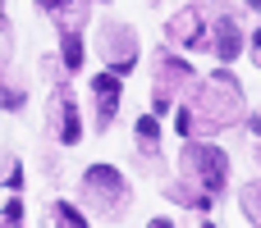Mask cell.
<instances>
[{
	"mask_svg": "<svg viewBox=\"0 0 261 228\" xmlns=\"http://www.w3.org/2000/svg\"><path fill=\"white\" fill-rule=\"evenodd\" d=\"M165 197H170L174 206H188V210H197V215H206V210L216 206V201H206V197H202L197 187H188L184 178H179V183H170V187H165Z\"/></svg>",
	"mask_w": 261,
	"mask_h": 228,
	"instance_id": "obj_12",
	"label": "cell"
},
{
	"mask_svg": "<svg viewBox=\"0 0 261 228\" xmlns=\"http://www.w3.org/2000/svg\"><path fill=\"white\" fill-rule=\"evenodd\" d=\"M197 87V73H193V64L188 59H179L174 50H156V59H151V110L161 114V110H170L179 96H188Z\"/></svg>",
	"mask_w": 261,
	"mask_h": 228,
	"instance_id": "obj_4",
	"label": "cell"
},
{
	"mask_svg": "<svg viewBox=\"0 0 261 228\" xmlns=\"http://www.w3.org/2000/svg\"><path fill=\"white\" fill-rule=\"evenodd\" d=\"M46 137L55 142V146H78V137H83V119H78V101L69 96V87L64 82H55V91H50V101H46Z\"/></svg>",
	"mask_w": 261,
	"mask_h": 228,
	"instance_id": "obj_6",
	"label": "cell"
},
{
	"mask_svg": "<svg viewBox=\"0 0 261 228\" xmlns=\"http://www.w3.org/2000/svg\"><path fill=\"white\" fill-rule=\"evenodd\" d=\"M248 119V96H243V82L234 73H211L206 82H197L188 91V101L179 105V137L184 142H206L234 123Z\"/></svg>",
	"mask_w": 261,
	"mask_h": 228,
	"instance_id": "obj_1",
	"label": "cell"
},
{
	"mask_svg": "<svg viewBox=\"0 0 261 228\" xmlns=\"http://www.w3.org/2000/svg\"><path fill=\"white\" fill-rule=\"evenodd\" d=\"M165 32H170V41H174V46H188V50H193V46H206V23H202L193 9H179V14L170 18V27H165Z\"/></svg>",
	"mask_w": 261,
	"mask_h": 228,
	"instance_id": "obj_11",
	"label": "cell"
},
{
	"mask_svg": "<svg viewBox=\"0 0 261 228\" xmlns=\"http://www.w3.org/2000/svg\"><path fill=\"white\" fill-rule=\"evenodd\" d=\"M9 59H14V27H9V18L0 14V78L9 73Z\"/></svg>",
	"mask_w": 261,
	"mask_h": 228,
	"instance_id": "obj_18",
	"label": "cell"
},
{
	"mask_svg": "<svg viewBox=\"0 0 261 228\" xmlns=\"http://www.w3.org/2000/svg\"><path fill=\"white\" fill-rule=\"evenodd\" d=\"M206 50H216L225 64L243 55V27H239V18H234V14H229V18L206 23Z\"/></svg>",
	"mask_w": 261,
	"mask_h": 228,
	"instance_id": "obj_8",
	"label": "cell"
},
{
	"mask_svg": "<svg viewBox=\"0 0 261 228\" xmlns=\"http://www.w3.org/2000/svg\"><path fill=\"white\" fill-rule=\"evenodd\" d=\"M78 197L87 210H96L101 219H119L128 206H133V192H128V178L115 169V165H92L78 183Z\"/></svg>",
	"mask_w": 261,
	"mask_h": 228,
	"instance_id": "obj_3",
	"label": "cell"
},
{
	"mask_svg": "<svg viewBox=\"0 0 261 228\" xmlns=\"http://www.w3.org/2000/svg\"><path fill=\"white\" fill-rule=\"evenodd\" d=\"M229 0H193V14L202 18V23H216V18H229Z\"/></svg>",
	"mask_w": 261,
	"mask_h": 228,
	"instance_id": "obj_17",
	"label": "cell"
},
{
	"mask_svg": "<svg viewBox=\"0 0 261 228\" xmlns=\"http://www.w3.org/2000/svg\"><path fill=\"white\" fill-rule=\"evenodd\" d=\"M179 174L188 187H197L206 201H216L229 183V155L211 142H184V155H179Z\"/></svg>",
	"mask_w": 261,
	"mask_h": 228,
	"instance_id": "obj_2",
	"label": "cell"
},
{
	"mask_svg": "<svg viewBox=\"0 0 261 228\" xmlns=\"http://www.w3.org/2000/svg\"><path fill=\"white\" fill-rule=\"evenodd\" d=\"M0 228H23V197H18V192L5 201V210H0Z\"/></svg>",
	"mask_w": 261,
	"mask_h": 228,
	"instance_id": "obj_19",
	"label": "cell"
},
{
	"mask_svg": "<svg viewBox=\"0 0 261 228\" xmlns=\"http://www.w3.org/2000/svg\"><path fill=\"white\" fill-rule=\"evenodd\" d=\"M50 219H55V228H92L78 215V206H69V201H55V206H50Z\"/></svg>",
	"mask_w": 261,
	"mask_h": 228,
	"instance_id": "obj_14",
	"label": "cell"
},
{
	"mask_svg": "<svg viewBox=\"0 0 261 228\" xmlns=\"http://www.w3.org/2000/svg\"><path fill=\"white\" fill-rule=\"evenodd\" d=\"M92 101H96V128L106 133L119 114V101H124V82L115 73H96L92 78Z\"/></svg>",
	"mask_w": 261,
	"mask_h": 228,
	"instance_id": "obj_7",
	"label": "cell"
},
{
	"mask_svg": "<svg viewBox=\"0 0 261 228\" xmlns=\"http://www.w3.org/2000/svg\"><path fill=\"white\" fill-rule=\"evenodd\" d=\"M147 228H174V224H170V219H151Z\"/></svg>",
	"mask_w": 261,
	"mask_h": 228,
	"instance_id": "obj_20",
	"label": "cell"
},
{
	"mask_svg": "<svg viewBox=\"0 0 261 228\" xmlns=\"http://www.w3.org/2000/svg\"><path fill=\"white\" fill-rule=\"evenodd\" d=\"M96 50H101V59L110 64L115 78H124V73L138 69V32H133L128 23H119V18H106V23H101Z\"/></svg>",
	"mask_w": 261,
	"mask_h": 228,
	"instance_id": "obj_5",
	"label": "cell"
},
{
	"mask_svg": "<svg viewBox=\"0 0 261 228\" xmlns=\"http://www.w3.org/2000/svg\"><path fill=\"white\" fill-rule=\"evenodd\" d=\"M46 9V18L55 23V32H83L87 14H92V0H37Z\"/></svg>",
	"mask_w": 261,
	"mask_h": 228,
	"instance_id": "obj_9",
	"label": "cell"
},
{
	"mask_svg": "<svg viewBox=\"0 0 261 228\" xmlns=\"http://www.w3.org/2000/svg\"><path fill=\"white\" fill-rule=\"evenodd\" d=\"M248 5H252V9H257V5H261V0H248Z\"/></svg>",
	"mask_w": 261,
	"mask_h": 228,
	"instance_id": "obj_21",
	"label": "cell"
},
{
	"mask_svg": "<svg viewBox=\"0 0 261 228\" xmlns=\"http://www.w3.org/2000/svg\"><path fill=\"white\" fill-rule=\"evenodd\" d=\"M60 64L69 73L83 69V32H60Z\"/></svg>",
	"mask_w": 261,
	"mask_h": 228,
	"instance_id": "obj_13",
	"label": "cell"
},
{
	"mask_svg": "<svg viewBox=\"0 0 261 228\" xmlns=\"http://www.w3.org/2000/svg\"><path fill=\"white\" fill-rule=\"evenodd\" d=\"M138 165L147 174H161V123L151 114L138 119Z\"/></svg>",
	"mask_w": 261,
	"mask_h": 228,
	"instance_id": "obj_10",
	"label": "cell"
},
{
	"mask_svg": "<svg viewBox=\"0 0 261 228\" xmlns=\"http://www.w3.org/2000/svg\"><path fill=\"white\" fill-rule=\"evenodd\" d=\"M239 206H243L248 224H261V183H243V192H239Z\"/></svg>",
	"mask_w": 261,
	"mask_h": 228,
	"instance_id": "obj_15",
	"label": "cell"
},
{
	"mask_svg": "<svg viewBox=\"0 0 261 228\" xmlns=\"http://www.w3.org/2000/svg\"><path fill=\"white\" fill-rule=\"evenodd\" d=\"M0 105H5V110H23V105H28V91H23L9 73L0 78Z\"/></svg>",
	"mask_w": 261,
	"mask_h": 228,
	"instance_id": "obj_16",
	"label": "cell"
},
{
	"mask_svg": "<svg viewBox=\"0 0 261 228\" xmlns=\"http://www.w3.org/2000/svg\"><path fill=\"white\" fill-rule=\"evenodd\" d=\"M202 228H216V224H202Z\"/></svg>",
	"mask_w": 261,
	"mask_h": 228,
	"instance_id": "obj_22",
	"label": "cell"
}]
</instances>
